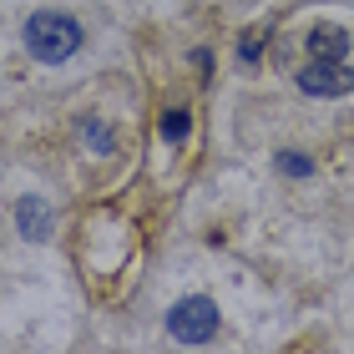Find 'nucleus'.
Instances as JSON below:
<instances>
[{
  "label": "nucleus",
  "mask_w": 354,
  "mask_h": 354,
  "mask_svg": "<svg viewBox=\"0 0 354 354\" xmlns=\"http://www.w3.org/2000/svg\"><path fill=\"white\" fill-rule=\"evenodd\" d=\"M82 41H86L82 21H71V15H61V10H36L26 21V51L36 61H46V66L71 61L76 51H82Z\"/></svg>",
  "instance_id": "f257e3e1"
},
{
  "label": "nucleus",
  "mask_w": 354,
  "mask_h": 354,
  "mask_svg": "<svg viewBox=\"0 0 354 354\" xmlns=\"http://www.w3.org/2000/svg\"><path fill=\"white\" fill-rule=\"evenodd\" d=\"M167 334L177 344H207L218 334V304L207 299V294H187V299H177L172 309H167Z\"/></svg>",
  "instance_id": "f03ea898"
},
{
  "label": "nucleus",
  "mask_w": 354,
  "mask_h": 354,
  "mask_svg": "<svg viewBox=\"0 0 354 354\" xmlns=\"http://www.w3.org/2000/svg\"><path fill=\"white\" fill-rule=\"evenodd\" d=\"M299 91H309V96H349L354 91V66H344V61H309V66L299 71Z\"/></svg>",
  "instance_id": "7ed1b4c3"
},
{
  "label": "nucleus",
  "mask_w": 354,
  "mask_h": 354,
  "mask_svg": "<svg viewBox=\"0 0 354 354\" xmlns=\"http://www.w3.org/2000/svg\"><path fill=\"white\" fill-rule=\"evenodd\" d=\"M15 228H21V238H30V243H46V238L56 233V218H51V207H46V198L26 192V198L15 203Z\"/></svg>",
  "instance_id": "20e7f679"
},
{
  "label": "nucleus",
  "mask_w": 354,
  "mask_h": 354,
  "mask_svg": "<svg viewBox=\"0 0 354 354\" xmlns=\"http://www.w3.org/2000/svg\"><path fill=\"white\" fill-rule=\"evenodd\" d=\"M304 46H309L314 61H344L349 56V36L339 26H314L309 36H304Z\"/></svg>",
  "instance_id": "39448f33"
},
{
  "label": "nucleus",
  "mask_w": 354,
  "mask_h": 354,
  "mask_svg": "<svg viewBox=\"0 0 354 354\" xmlns=\"http://www.w3.org/2000/svg\"><path fill=\"white\" fill-rule=\"evenodd\" d=\"M82 137H86V147H91L96 157H111V152H117V132H111L102 117H86V122H82Z\"/></svg>",
  "instance_id": "423d86ee"
},
{
  "label": "nucleus",
  "mask_w": 354,
  "mask_h": 354,
  "mask_svg": "<svg viewBox=\"0 0 354 354\" xmlns=\"http://www.w3.org/2000/svg\"><path fill=\"white\" fill-rule=\"evenodd\" d=\"M187 132H192V111L187 106H172L167 117H162V142H167V147H183Z\"/></svg>",
  "instance_id": "0eeeda50"
},
{
  "label": "nucleus",
  "mask_w": 354,
  "mask_h": 354,
  "mask_svg": "<svg viewBox=\"0 0 354 354\" xmlns=\"http://www.w3.org/2000/svg\"><path fill=\"white\" fill-rule=\"evenodd\" d=\"M279 167L288 172V177H314V162L304 152H279Z\"/></svg>",
  "instance_id": "6e6552de"
},
{
  "label": "nucleus",
  "mask_w": 354,
  "mask_h": 354,
  "mask_svg": "<svg viewBox=\"0 0 354 354\" xmlns=\"http://www.w3.org/2000/svg\"><path fill=\"white\" fill-rule=\"evenodd\" d=\"M263 41H268V36H263V30H253V36H248L243 46H238V61H243V66H253V61H259V56H263Z\"/></svg>",
  "instance_id": "1a4fd4ad"
}]
</instances>
